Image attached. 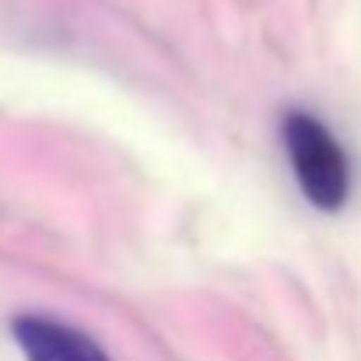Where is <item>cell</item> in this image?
I'll return each instance as SVG.
<instances>
[{
  "label": "cell",
  "mask_w": 361,
  "mask_h": 361,
  "mask_svg": "<svg viewBox=\"0 0 361 361\" xmlns=\"http://www.w3.org/2000/svg\"><path fill=\"white\" fill-rule=\"evenodd\" d=\"M281 140L302 197L316 211H341L351 197V161L334 130L305 109H288L281 120Z\"/></svg>",
  "instance_id": "obj_1"
},
{
  "label": "cell",
  "mask_w": 361,
  "mask_h": 361,
  "mask_svg": "<svg viewBox=\"0 0 361 361\" xmlns=\"http://www.w3.org/2000/svg\"><path fill=\"white\" fill-rule=\"evenodd\" d=\"M11 334L21 348L25 361H109L102 344L88 337L85 330L42 316V312H21L11 319Z\"/></svg>",
  "instance_id": "obj_2"
}]
</instances>
